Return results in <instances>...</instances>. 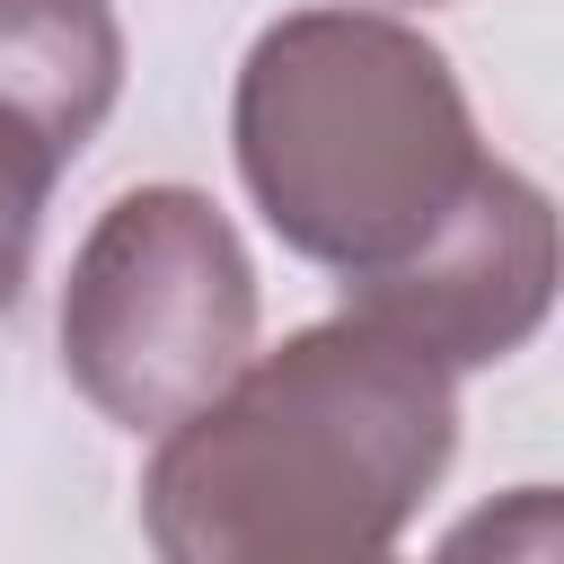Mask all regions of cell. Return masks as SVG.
<instances>
[{
  "label": "cell",
  "instance_id": "ba28073f",
  "mask_svg": "<svg viewBox=\"0 0 564 564\" xmlns=\"http://www.w3.org/2000/svg\"><path fill=\"white\" fill-rule=\"evenodd\" d=\"M379 9H441V0H379Z\"/></svg>",
  "mask_w": 564,
  "mask_h": 564
},
{
  "label": "cell",
  "instance_id": "6da1fadb",
  "mask_svg": "<svg viewBox=\"0 0 564 564\" xmlns=\"http://www.w3.org/2000/svg\"><path fill=\"white\" fill-rule=\"evenodd\" d=\"M238 185L432 370L511 361L555 308V203L494 159L449 53L397 9H282L229 88Z\"/></svg>",
  "mask_w": 564,
  "mask_h": 564
},
{
  "label": "cell",
  "instance_id": "277c9868",
  "mask_svg": "<svg viewBox=\"0 0 564 564\" xmlns=\"http://www.w3.org/2000/svg\"><path fill=\"white\" fill-rule=\"evenodd\" d=\"M0 97L35 106L79 150L123 97L115 0H0Z\"/></svg>",
  "mask_w": 564,
  "mask_h": 564
},
{
  "label": "cell",
  "instance_id": "52a82bcc",
  "mask_svg": "<svg viewBox=\"0 0 564 564\" xmlns=\"http://www.w3.org/2000/svg\"><path fill=\"white\" fill-rule=\"evenodd\" d=\"M317 564H397V546H370V555H317Z\"/></svg>",
  "mask_w": 564,
  "mask_h": 564
},
{
  "label": "cell",
  "instance_id": "5b68a950",
  "mask_svg": "<svg viewBox=\"0 0 564 564\" xmlns=\"http://www.w3.org/2000/svg\"><path fill=\"white\" fill-rule=\"evenodd\" d=\"M70 159H79L70 132H53L35 106L0 97V317L35 282V238H44V212H53V185Z\"/></svg>",
  "mask_w": 564,
  "mask_h": 564
},
{
  "label": "cell",
  "instance_id": "3957f363",
  "mask_svg": "<svg viewBox=\"0 0 564 564\" xmlns=\"http://www.w3.org/2000/svg\"><path fill=\"white\" fill-rule=\"evenodd\" d=\"M256 317L238 220L203 185H132L62 273V370L106 423L167 432L247 370Z\"/></svg>",
  "mask_w": 564,
  "mask_h": 564
},
{
  "label": "cell",
  "instance_id": "7a4b0ae2",
  "mask_svg": "<svg viewBox=\"0 0 564 564\" xmlns=\"http://www.w3.org/2000/svg\"><path fill=\"white\" fill-rule=\"evenodd\" d=\"M458 458V379L361 317H317L159 432L141 529L159 564H317L414 529Z\"/></svg>",
  "mask_w": 564,
  "mask_h": 564
},
{
  "label": "cell",
  "instance_id": "8992f818",
  "mask_svg": "<svg viewBox=\"0 0 564 564\" xmlns=\"http://www.w3.org/2000/svg\"><path fill=\"white\" fill-rule=\"evenodd\" d=\"M432 564H564V494L555 485H511L449 520Z\"/></svg>",
  "mask_w": 564,
  "mask_h": 564
}]
</instances>
